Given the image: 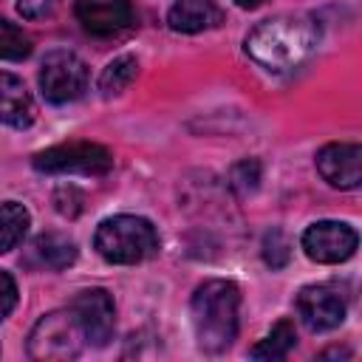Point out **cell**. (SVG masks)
Masks as SVG:
<instances>
[{
	"label": "cell",
	"mask_w": 362,
	"mask_h": 362,
	"mask_svg": "<svg viewBox=\"0 0 362 362\" xmlns=\"http://www.w3.org/2000/svg\"><path fill=\"white\" fill-rule=\"evenodd\" d=\"M320 45V25L305 14H280L257 23L246 37V54L272 74L300 68Z\"/></svg>",
	"instance_id": "obj_1"
},
{
	"label": "cell",
	"mask_w": 362,
	"mask_h": 362,
	"mask_svg": "<svg viewBox=\"0 0 362 362\" xmlns=\"http://www.w3.org/2000/svg\"><path fill=\"white\" fill-rule=\"evenodd\" d=\"M192 328L198 348L206 354L226 351L238 337V311L240 291L232 280H206L195 288L192 303Z\"/></svg>",
	"instance_id": "obj_2"
},
{
	"label": "cell",
	"mask_w": 362,
	"mask_h": 362,
	"mask_svg": "<svg viewBox=\"0 0 362 362\" xmlns=\"http://www.w3.org/2000/svg\"><path fill=\"white\" fill-rule=\"evenodd\" d=\"M93 246L107 263L133 266L158 252V232L147 218L113 215L96 226Z\"/></svg>",
	"instance_id": "obj_3"
},
{
	"label": "cell",
	"mask_w": 362,
	"mask_h": 362,
	"mask_svg": "<svg viewBox=\"0 0 362 362\" xmlns=\"http://www.w3.org/2000/svg\"><path fill=\"white\" fill-rule=\"evenodd\" d=\"M85 334L74 317V311H51L45 314L28 334V354L40 362H68L82 354Z\"/></svg>",
	"instance_id": "obj_4"
},
{
	"label": "cell",
	"mask_w": 362,
	"mask_h": 362,
	"mask_svg": "<svg viewBox=\"0 0 362 362\" xmlns=\"http://www.w3.org/2000/svg\"><path fill=\"white\" fill-rule=\"evenodd\" d=\"M31 164L48 175H105L113 167V153L96 141H68L37 153Z\"/></svg>",
	"instance_id": "obj_5"
},
{
	"label": "cell",
	"mask_w": 362,
	"mask_h": 362,
	"mask_svg": "<svg viewBox=\"0 0 362 362\" xmlns=\"http://www.w3.org/2000/svg\"><path fill=\"white\" fill-rule=\"evenodd\" d=\"M88 88V65L74 51H51L40 65V90L51 105L74 102Z\"/></svg>",
	"instance_id": "obj_6"
},
{
	"label": "cell",
	"mask_w": 362,
	"mask_h": 362,
	"mask_svg": "<svg viewBox=\"0 0 362 362\" xmlns=\"http://www.w3.org/2000/svg\"><path fill=\"white\" fill-rule=\"evenodd\" d=\"M300 243H303V252L314 263H342L356 252L359 235H356V229L351 223L317 221L303 232Z\"/></svg>",
	"instance_id": "obj_7"
},
{
	"label": "cell",
	"mask_w": 362,
	"mask_h": 362,
	"mask_svg": "<svg viewBox=\"0 0 362 362\" xmlns=\"http://www.w3.org/2000/svg\"><path fill=\"white\" fill-rule=\"evenodd\" d=\"M85 334V342L102 348L113 339V328H116V308H113V297L105 288H85L79 291L71 305H68Z\"/></svg>",
	"instance_id": "obj_8"
},
{
	"label": "cell",
	"mask_w": 362,
	"mask_h": 362,
	"mask_svg": "<svg viewBox=\"0 0 362 362\" xmlns=\"http://www.w3.org/2000/svg\"><path fill=\"white\" fill-rule=\"evenodd\" d=\"M297 314L308 331H331L345 320V300L334 286H305L297 294Z\"/></svg>",
	"instance_id": "obj_9"
},
{
	"label": "cell",
	"mask_w": 362,
	"mask_h": 362,
	"mask_svg": "<svg viewBox=\"0 0 362 362\" xmlns=\"http://www.w3.org/2000/svg\"><path fill=\"white\" fill-rule=\"evenodd\" d=\"M320 175L337 189H356L362 181V147L354 141H334L317 153Z\"/></svg>",
	"instance_id": "obj_10"
},
{
	"label": "cell",
	"mask_w": 362,
	"mask_h": 362,
	"mask_svg": "<svg viewBox=\"0 0 362 362\" xmlns=\"http://www.w3.org/2000/svg\"><path fill=\"white\" fill-rule=\"evenodd\" d=\"M74 11L82 28L93 37H113L130 28L136 20L133 6L127 0H79Z\"/></svg>",
	"instance_id": "obj_11"
},
{
	"label": "cell",
	"mask_w": 362,
	"mask_h": 362,
	"mask_svg": "<svg viewBox=\"0 0 362 362\" xmlns=\"http://www.w3.org/2000/svg\"><path fill=\"white\" fill-rule=\"evenodd\" d=\"M34 116H37V107L25 82L14 74L0 71V124L23 130L34 122Z\"/></svg>",
	"instance_id": "obj_12"
},
{
	"label": "cell",
	"mask_w": 362,
	"mask_h": 362,
	"mask_svg": "<svg viewBox=\"0 0 362 362\" xmlns=\"http://www.w3.org/2000/svg\"><path fill=\"white\" fill-rule=\"evenodd\" d=\"M223 11L212 0H175L167 11V25L178 34H198L221 25Z\"/></svg>",
	"instance_id": "obj_13"
},
{
	"label": "cell",
	"mask_w": 362,
	"mask_h": 362,
	"mask_svg": "<svg viewBox=\"0 0 362 362\" xmlns=\"http://www.w3.org/2000/svg\"><path fill=\"white\" fill-rule=\"evenodd\" d=\"M31 252V263L40 266V269H68L74 260H76V243L62 235V232H42L31 240L28 246Z\"/></svg>",
	"instance_id": "obj_14"
},
{
	"label": "cell",
	"mask_w": 362,
	"mask_h": 362,
	"mask_svg": "<svg viewBox=\"0 0 362 362\" xmlns=\"http://www.w3.org/2000/svg\"><path fill=\"white\" fill-rule=\"evenodd\" d=\"M294 342H297L294 322H291V320H280V322H274V328L249 351V356H252V359H266V362L283 359V356H288V351L294 348Z\"/></svg>",
	"instance_id": "obj_15"
},
{
	"label": "cell",
	"mask_w": 362,
	"mask_h": 362,
	"mask_svg": "<svg viewBox=\"0 0 362 362\" xmlns=\"http://www.w3.org/2000/svg\"><path fill=\"white\" fill-rule=\"evenodd\" d=\"M28 223H31V215L23 204H17V201L0 204V252L14 249L25 238Z\"/></svg>",
	"instance_id": "obj_16"
},
{
	"label": "cell",
	"mask_w": 362,
	"mask_h": 362,
	"mask_svg": "<svg viewBox=\"0 0 362 362\" xmlns=\"http://www.w3.org/2000/svg\"><path fill=\"white\" fill-rule=\"evenodd\" d=\"M136 74H139L136 57L122 54V57H116L113 62L105 65V71H102V76H99V90H102L105 96H116V93H122V90L136 79Z\"/></svg>",
	"instance_id": "obj_17"
},
{
	"label": "cell",
	"mask_w": 362,
	"mask_h": 362,
	"mask_svg": "<svg viewBox=\"0 0 362 362\" xmlns=\"http://www.w3.org/2000/svg\"><path fill=\"white\" fill-rule=\"evenodd\" d=\"M31 54V40L28 34L14 25L11 20L0 17V59H25Z\"/></svg>",
	"instance_id": "obj_18"
},
{
	"label": "cell",
	"mask_w": 362,
	"mask_h": 362,
	"mask_svg": "<svg viewBox=\"0 0 362 362\" xmlns=\"http://www.w3.org/2000/svg\"><path fill=\"white\" fill-rule=\"evenodd\" d=\"M260 161L257 158H240L232 170H229V187L238 195H252L260 187Z\"/></svg>",
	"instance_id": "obj_19"
},
{
	"label": "cell",
	"mask_w": 362,
	"mask_h": 362,
	"mask_svg": "<svg viewBox=\"0 0 362 362\" xmlns=\"http://www.w3.org/2000/svg\"><path fill=\"white\" fill-rule=\"evenodd\" d=\"M260 255H263L266 266H272V269H283V266L288 263V257H291V243H288V238L283 235V229L274 226V229H269V232L263 235Z\"/></svg>",
	"instance_id": "obj_20"
},
{
	"label": "cell",
	"mask_w": 362,
	"mask_h": 362,
	"mask_svg": "<svg viewBox=\"0 0 362 362\" xmlns=\"http://www.w3.org/2000/svg\"><path fill=\"white\" fill-rule=\"evenodd\" d=\"M54 206H57V212L65 215V218L79 215V209H82V195H79V189H76V187H59V189L54 192Z\"/></svg>",
	"instance_id": "obj_21"
},
{
	"label": "cell",
	"mask_w": 362,
	"mask_h": 362,
	"mask_svg": "<svg viewBox=\"0 0 362 362\" xmlns=\"http://www.w3.org/2000/svg\"><path fill=\"white\" fill-rule=\"evenodd\" d=\"M17 305V283L8 272L0 269V320H6Z\"/></svg>",
	"instance_id": "obj_22"
},
{
	"label": "cell",
	"mask_w": 362,
	"mask_h": 362,
	"mask_svg": "<svg viewBox=\"0 0 362 362\" xmlns=\"http://www.w3.org/2000/svg\"><path fill=\"white\" fill-rule=\"evenodd\" d=\"M57 8V0H17V11L25 20H42L51 17Z\"/></svg>",
	"instance_id": "obj_23"
},
{
	"label": "cell",
	"mask_w": 362,
	"mask_h": 362,
	"mask_svg": "<svg viewBox=\"0 0 362 362\" xmlns=\"http://www.w3.org/2000/svg\"><path fill=\"white\" fill-rule=\"evenodd\" d=\"M325 356H351V354H348L345 348H331V351H325V354H322V359H325Z\"/></svg>",
	"instance_id": "obj_24"
},
{
	"label": "cell",
	"mask_w": 362,
	"mask_h": 362,
	"mask_svg": "<svg viewBox=\"0 0 362 362\" xmlns=\"http://www.w3.org/2000/svg\"><path fill=\"white\" fill-rule=\"evenodd\" d=\"M235 3H238L240 8H257V6L263 3V0H235Z\"/></svg>",
	"instance_id": "obj_25"
}]
</instances>
